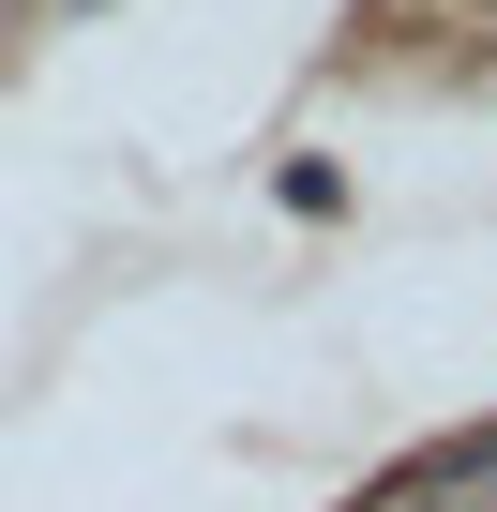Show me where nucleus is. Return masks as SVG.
<instances>
[{"label":"nucleus","instance_id":"f257e3e1","mask_svg":"<svg viewBox=\"0 0 497 512\" xmlns=\"http://www.w3.org/2000/svg\"><path fill=\"white\" fill-rule=\"evenodd\" d=\"M422 512H437V497H422Z\"/></svg>","mask_w":497,"mask_h":512}]
</instances>
